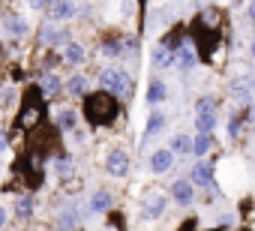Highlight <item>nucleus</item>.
Masks as SVG:
<instances>
[{"label":"nucleus","mask_w":255,"mask_h":231,"mask_svg":"<svg viewBox=\"0 0 255 231\" xmlns=\"http://www.w3.org/2000/svg\"><path fill=\"white\" fill-rule=\"evenodd\" d=\"M117 114H120V102L105 93V90H96V93H84L81 99V117H87L90 126H111L117 120Z\"/></svg>","instance_id":"obj_1"},{"label":"nucleus","mask_w":255,"mask_h":231,"mask_svg":"<svg viewBox=\"0 0 255 231\" xmlns=\"http://www.w3.org/2000/svg\"><path fill=\"white\" fill-rule=\"evenodd\" d=\"M42 123H45V96H42V90L33 84V87H27V93H24V99H21V108H18V129L33 132V129H39Z\"/></svg>","instance_id":"obj_2"},{"label":"nucleus","mask_w":255,"mask_h":231,"mask_svg":"<svg viewBox=\"0 0 255 231\" xmlns=\"http://www.w3.org/2000/svg\"><path fill=\"white\" fill-rule=\"evenodd\" d=\"M99 87L105 90V93H111L114 99L117 96H129L132 93V78L126 75V69H117V66H111V69H105V72H99Z\"/></svg>","instance_id":"obj_3"},{"label":"nucleus","mask_w":255,"mask_h":231,"mask_svg":"<svg viewBox=\"0 0 255 231\" xmlns=\"http://www.w3.org/2000/svg\"><path fill=\"white\" fill-rule=\"evenodd\" d=\"M162 213H165V195L156 192V189L144 192V198H141V216L144 219H159Z\"/></svg>","instance_id":"obj_4"},{"label":"nucleus","mask_w":255,"mask_h":231,"mask_svg":"<svg viewBox=\"0 0 255 231\" xmlns=\"http://www.w3.org/2000/svg\"><path fill=\"white\" fill-rule=\"evenodd\" d=\"M105 171L111 177H123L126 171H129V156H126L123 150H111L108 159H105Z\"/></svg>","instance_id":"obj_5"},{"label":"nucleus","mask_w":255,"mask_h":231,"mask_svg":"<svg viewBox=\"0 0 255 231\" xmlns=\"http://www.w3.org/2000/svg\"><path fill=\"white\" fill-rule=\"evenodd\" d=\"M171 198H174L180 207H189V204L195 201V186H192L189 180H177V183L171 186Z\"/></svg>","instance_id":"obj_6"},{"label":"nucleus","mask_w":255,"mask_h":231,"mask_svg":"<svg viewBox=\"0 0 255 231\" xmlns=\"http://www.w3.org/2000/svg\"><path fill=\"white\" fill-rule=\"evenodd\" d=\"M45 9H48V21H51V24H54V21H69V18L75 15V3H63V0L48 3Z\"/></svg>","instance_id":"obj_7"},{"label":"nucleus","mask_w":255,"mask_h":231,"mask_svg":"<svg viewBox=\"0 0 255 231\" xmlns=\"http://www.w3.org/2000/svg\"><path fill=\"white\" fill-rule=\"evenodd\" d=\"M189 183H192V186H213V165H210V162H195Z\"/></svg>","instance_id":"obj_8"},{"label":"nucleus","mask_w":255,"mask_h":231,"mask_svg":"<svg viewBox=\"0 0 255 231\" xmlns=\"http://www.w3.org/2000/svg\"><path fill=\"white\" fill-rule=\"evenodd\" d=\"M171 165H174V153H171L168 147H165V150H156V153L150 156V171H153V174H165Z\"/></svg>","instance_id":"obj_9"},{"label":"nucleus","mask_w":255,"mask_h":231,"mask_svg":"<svg viewBox=\"0 0 255 231\" xmlns=\"http://www.w3.org/2000/svg\"><path fill=\"white\" fill-rule=\"evenodd\" d=\"M213 126H216V111H198L195 114V129H198V135H210Z\"/></svg>","instance_id":"obj_10"},{"label":"nucleus","mask_w":255,"mask_h":231,"mask_svg":"<svg viewBox=\"0 0 255 231\" xmlns=\"http://www.w3.org/2000/svg\"><path fill=\"white\" fill-rule=\"evenodd\" d=\"M165 120H168V117H165L162 111H153L150 117H147V126H144V138H153L156 132H162V129H165Z\"/></svg>","instance_id":"obj_11"},{"label":"nucleus","mask_w":255,"mask_h":231,"mask_svg":"<svg viewBox=\"0 0 255 231\" xmlns=\"http://www.w3.org/2000/svg\"><path fill=\"white\" fill-rule=\"evenodd\" d=\"M165 99V84L159 81V78H153L150 84H147V105H159Z\"/></svg>","instance_id":"obj_12"},{"label":"nucleus","mask_w":255,"mask_h":231,"mask_svg":"<svg viewBox=\"0 0 255 231\" xmlns=\"http://www.w3.org/2000/svg\"><path fill=\"white\" fill-rule=\"evenodd\" d=\"M108 207H111V195H108L105 189H96L93 198H90V210H93V213H105Z\"/></svg>","instance_id":"obj_13"},{"label":"nucleus","mask_w":255,"mask_h":231,"mask_svg":"<svg viewBox=\"0 0 255 231\" xmlns=\"http://www.w3.org/2000/svg\"><path fill=\"white\" fill-rule=\"evenodd\" d=\"M195 60H198V57H195V51H192L189 45H183V48L174 54V66H180V69H189V66H195Z\"/></svg>","instance_id":"obj_14"},{"label":"nucleus","mask_w":255,"mask_h":231,"mask_svg":"<svg viewBox=\"0 0 255 231\" xmlns=\"http://www.w3.org/2000/svg\"><path fill=\"white\" fill-rule=\"evenodd\" d=\"M39 36H42V45H48V42H51V45H54V42H66V33L54 30V27H51V21H45V24H42V33H39Z\"/></svg>","instance_id":"obj_15"},{"label":"nucleus","mask_w":255,"mask_h":231,"mask_svg":"<svg viewBox=\"0 0 255 231\" xmlns=\"http://www.w3.org/2000/svg\"><path fill=\"white\" fill-rule=\"evenodd\" d=\"M60 129L63 132H78V114L75 111H60Z\"/></svg>","instance_id":"obj_16"},{"label":"nucleus","mask_w":255,"mask_h":231,"mask_svg":"<svg viewBox=\"0 0 255 231\" xmlns=\"http://www.w3.org/2000/svg\"><path fill=\"white\" fill-rule=\"evenodd\" d=\"M153 66H156V69H162V66H174V54H171L168 48L156 45V51H153Z\"/></svg>","instance_id":"obj_17"},{"label":"nucleus","mask_w":255,"mask_h":231,"mask_svg":"<svg viewBox=\"0 0 255 231\" xmlns=\"http://www.w3.org/2000/svg\"><path fill=\"white\" fill-rule=\"evenodd\" d=\"M39 90H42L45 99H48V96H57V93H60V78H57V75H45L42 84H39Z\"/></svg>","instance_id":"obj_18"},{"label":"nucleus","mask_w":255,"mask_h":231,"mask_svg":"<svg viewBox=\"0 0 255 231\" xmlns=\"http://www.w3.org/2000/svg\"><path fill=\"white\" fill-rule=\"evenodd\" d=\"M3 27H6L12 36H24V33H27V21H21L18 15H9V18L3 21Z\"/></svg>","instance_id":"obj_19"},{"label":"nucleus","mask_w":255,"mask_h":231,"mask_svg":"<svg viewBox=\"0 0 255 231\" xmlns=\"http://www.w3.org/2000/svg\"><path fill=\"white\" fill-rule=\"evenodd\" d=\"M168 150H171L174 156H177V153H192V138H186V135H174Z\"/></svg>","instance_id":"obj_20"},{"label":"nucleus","mask_w":255,"mask_h":231,"mask_svg":"<svg viewBox=\"0 0 255 231\" xmlns=\"http://www.w3.org/2000/svg\"><path fill=\"white\" fill-rule=\"evenodd\" d=\"M75 222H78L75 210H63V213L57 216V231H75Z\"/></svg>","instance_id":"obj_21"},{"label":"nucleus","mask_w":255,"mask_h":231,"mask_svg":"<svg viewBox=\"0 0 255 231\" xmlns=\"http://www.w3.org/2000/svg\"><path fill=\"white\" fill-rule=\"evenodd\" d=\"M63 57H66V63H81V60H84V48H81L78 42H66Z\"/></svg>","instance_id":"obj_22"},{"label":"nucleus","mask_w":255,"mask_h":231,"mask_svg":"<svg viewBox=\"0 0 255 231\" xmlns=\"http://www.w3.org/2000/svg\"><path fill=\"white\" fill-rule=\"evenodd\" d=\"M15 213H18V219H30V213H33V198H30V195H21V198L15 201Z\"/></svg>","instance_id":"obj_23"},{"label":"nucleus","mask_w":255,"mask_h":231,"mask_svg":"<svg viewBox=\"0 0 255 231\" xmlns=\"http://www.w3.org/2000/svg\"><path fill=\"white\" fill-rule=\"evenodd\" d=\"M99 51H102L105 57H117V54H123V42H120V39H105Z\"/></svg>","instance_id":"obj_24"},{"label":"nucleus","mask_w":255,"mask_h":231,"mask_svg":"<svg viewBox=\"0 0 255 231\" xmlns=\"http://www.w3.org/2000/svg\"><path fill=\"white\" fill-rule=\"evenodd\" d=\"M252 87H255V81H252V78H243V81H234V93H237L240 99H249V96H252Z\"/></svg>","instance_id":"obj_25"},{"label":"nucleus","mask_w":255,"mask_h":231,"mask_svg":"<svg viewBox=\"0 0 255 231\" xmlns=\"http://www.w3.org/2000/svg\"><path fill=\"white\" fill-rule=\"evenodd\" d=\"M210 144H213L210 135H198V138L192 141V153H195V156H204V153L210 150Z\"/></svg>","instance_id":"obj_26"},{"label":"nucleus","mask_w":255,"mask_h":231,"mask_svg":"<svg viewBox=\"0 0 255 231\" xmlns=\"http://www.w3.org/2000/svg\"><path fill=\"white\" fill-rule=\"evenodd\" d=\"M66 90H69V93H81V96H84V90H87V81H84L81 75H72V78L66 81Z\"/></svg>","instance_id":"obj_27"},{"label":"nucleus","mask_w":255,"mask_h":231,"mask_svg":"<svg viewBox=\"0 0 255 231\" xmlns=\"http://www.w3.org/2000/svg\"><path fill=\"white\" fill-rule=\"evenodd\" d=\"M219 108V102L213 99V96H201L198 102H195V111H216Z\"/></svg>","instance_id":"obj_28"},{"label":"nucleus","mask_w":255,"mask_h":231,"mask_svg":"<svg viewBox=\"0 0 255 231\" xmlns=\"http://www.w3.org/2000/svg\"><path fill=\"white\" fill-rule=\"evenodd\" d=\"M57 174H60V177H69V174H72V162H69V156H60V159H57Z\"/></svg>","instance_id":"obj_29"},{"label":"nucleus","mask_w":255,"mask_h":231,"mask_svg":"<svg viewBox=\"0 0 255 231\" xmlns=\"http://www.w3.org/2000/svg\"><path fill=\"white\" fill-rule=\"evenodd\" d=\"M177 231H195V219H186V222H183Z\"/></svg>","instance_id":"obj_30"},{"label":"nucleus","mask_w":255,"mask_h":231,"mask_svg":"<svg viewBox=\"0 0 255 231\" xmlns=\"http://www.w3.org/2000/svg\"><path fill=\"white\" fill-rule=\"evenodd\" d=\"M6 219H9V213H6L3 207H0V228H3V225H6Z\"/></svg>","instance_id":"obj_31"},{"label":"nucleus","mask_w":255,"mask_h":231,"mask_svg":"<svg viewBox=\"0 0 255 231\" xmlns=\"http://www.w3.org/2000/svg\"><path fill=\"white\" fill-rule=\"evenodd\" d=\"M6 150V132H0V153Z\"/></svg>","instance_id":"obj_32"},{"label":"nucleus","mask_w":255,"mask_h":231,"mask_svg":"<svg viewBox=\"0 0 255 231\" xmlns=\"http://www.w3.org/2000/svg\"><path fill=\"white\" fill-rule=\"evenodd\" d=\"M249 21L255 24V3H249Z\"/></svg>","instance_id":"obj_33"},{"label":"nucleus","mask_w":255,"mask_h":231,"mask_svg":"<svg viewBox=\"0 0 255 231\" xmlns=\"http://www.w3.org/2000/svg\"><path fill=\"white\" fill-rule=\"evenodd\" d=\"M207 231H222V228H219V225H216V228H207Z\"/></svg>","instance_id":"obj_34"},{"label":"nucleus","mask_w":255,"mask_h":231,"mask_svg":"<svg viewBox=\"0 0 255 231\" xmlns=\"http://www.w3.org/2000/svg\"><path fill=\"white\" fill-rule=\"evenodd\" d=\"M252 57H255V42H252Z\"/></svg>","instance_id":"obj_35"},{"label":"nucleus","mask_w":255,"mask_h":231,"mask_svg":"<svg viewBox=\"0 0 255 231\" xmlns=\"http://www.w3.org/2000/svg\"><path fill=\"white\" fill-rule=\"evenodd\" d=\"M237 231H252V228H237Z\"/></svg>","instance_id":"obj_36"}]
</instances>
